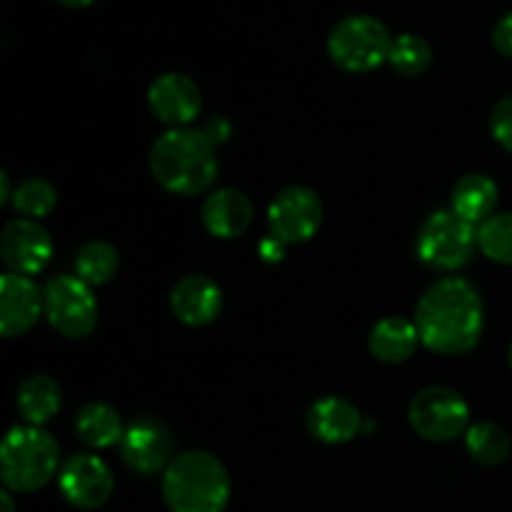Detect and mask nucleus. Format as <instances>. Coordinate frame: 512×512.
<instances>
[{
    "mask_svg": "<svg viewBox=\"0 0 512 512\" xmlns=\"http://www.w3.org/2000/svg\"><path fill=\"white\" fill-rule=\"evenodd\" d=\"M478 248L493 263L512 265V213H493L478 225Z\"/></svg>",
    "mask_w": 512,
    "mask_h": 512,
    "instance_id": "393cba45",
    "label": "nucleus"
},
{
    "mask_svg": "<svg viewBox=\"0 0 512 512\" xmlns=\"http://www.w3.org/2000/svg\"><path fill=\"white\" fill-rule=\"evenodd\" d=\"M60 403H63V390L48 375H30L18 390V410L25 423L43 428L45 423L58 415Z\"/></svg>",
    "mask_w": 512,
    "mask_h": 512,
    "instance_id": "aec40b11",
    "label": "nucleus"
},
{
    "mask_svg": "<svg viewBox=\"0 0 512 512\" xmlns=\"http://www.w3.org/2000/svg\"><path fill=\"white\" fill-rule=\"evenodd\" d=\"M58 203V193H55L53 185L43 178H28L25 183H20L13 190V200L10 205L15 208V213H20L23 218H43Z\"/></svg>",
    "mask_w": 512,
    "mask_h": 512,
    "instance_id": "a878e982",
    "label": "nucleus"
},
{
    "mask_svg": "<svg viewBox=\"0 0 512 512\" xmlns=\"http://www.w3.org/2000/svg\"><path fill=\"white\" fill-rule=\"evenodd\" d=\"M490 130H493V138L498 140L508 153H512V95L500 100L493 108V115H490Z\"/></svg>",
    "mask_w": 512,
    "mask_h": 512,
    "instance_id": "bb28decb",
    "label": "nucleus"
},
{
    "mask_svg": "<svg viewBox=\"0 0 512 512\" xmlns=\"http://www.w3.org/2000/svg\"><path fill=\"white\" fill-rule=\"evenodd\" d=\"M388 63L393 65V70H398L400 75H423L425 70L433 63V48L425 38L413 33H403L398 38H393V48H390Z\"/></svg>",
    "mask_w": 512,
    "mask_h": 512,
    "instance_id": "b1692460",
    "label": "nucleus"
},
{
    "mask_svg": "<svg viewBox=\"0 0 512 512\" xmlns=\"http://www.w3.org/2000/svg\"><path fill=\"white\" fill-rule=\"evenodd\" d=\"M305 423H308L310 435L325 445L350 443L363 430V418H360L358 408L345 398H338V395L315 400L310 405Z\"/></svg>",
    "mask_w": 512,
    "mask_h": 512,
    "instance_id": "dca6fc26",
    "label": "nucleus"
},
{
    "mask_svg": "<svg viewBox=\"0 0 512 512\" xmlns=\"http://www.w3.org/2000/svg\"><path fill=\"white\" fill-rule=\"evenodd\" d=\"M45 310V293L33 278L18 273H5L0 278V335L15 338L38 323Z\"/></svg>",
    "mask_w": 512,
    "mask_h": 512,
    "instance_id": "4468645a",
    "label": "nucleus"
},
{
    "mask_svg": "<svg viewBox=\"0 0 512 512\" xmlns=\"http://www.w3.org/2000/svg\"><path fill=\"white\" fill-rule=\"evenodd\" d=\"M173 450V433L168 425L155 418L135 420L130 428H125L123 440H120V458L138 475L165 473L175 460Z\"/></svg>",
    "mask_w": 512,
    "mask_h": 512,
    "instance_id": "9b49d317",
    "label": "nucleus"
},
{
    "mask_svg": "<svg viewBox=\"0 0 512 512\" xmlns=\"http://www.w3.org/2000/svg\"><path fill=\"white\" fill-rule=\"evenodd\" d=\"M420 343L418 325L410 323L408 318H398V315H390V318L380 320L373 330H370V353L380 360V363H405L410 355L415 353Z\"/></svg>",
    "mask_w": 512,
    "mask_h": 512,
    "instance_id": "a211bd4d",
    "label": "nucleus"
},
{
    "mask_svg": "<svg viewBox=\"0 0 512 512\" xmlns=\"http://www.w3.org/2000/svg\"><path fill=\"white\" fill-rule=\"evenodd\" d=\"M253 203L245 193L233 188L215 190L203 203V225L215 238H238L253 223Z\"/></svg>",
    "mask_w": 512,
    "mask_h": 512,
    "instance_id": "f3484780",
    "label": "nucleus"
},
{
    "mask_svg": "<svg viewBox=\"0 0 512 512\" xmlns=\"http://www.w3.org/2000/svg\"><path fill=\"white\" fill-rule=\"evenodd\" d=\"M0 258L10 273L38 275L53 258V238L38 220H10L0 233Z\"/></svg>",
    "mask_w": 512,
    "mask_h": 512,
    "instance_id": "f8f14e48",
    "label": "nucleus"
},
{
    "mask_svg": "<svg viewBox=\"0 0 512 512\" xmlns=\"http://www.w3.org/2000/svg\"><path fill=\"white\" fill-rule=\"evenodd\" d=\"M8 200H13V193H10V178L5 173H0V205H5Z\"/></svg>",
    "mask_w": 512,
    "mask_h": 512,
    "instance_id": "7c9ffc66",
    "label": "nucleus"
},
{
    "mask_svg": "<svg viewBox=\"0 0 512 512\" xmlns=\"http://www.w3.org/2000/svg\"><path fill=\"white\" fill-rule=\"evenodd\" d=\"M170 308L180 323L190 328L210 325L223 310V290L208 275H188L170 293Z\"/></svg>",
    "mask_w": 512,
    "mask_h": 512,
    "instance_id": "2eb2a0df",
    "label": "nucleus"
},
{
    "mask_svg": "<svg viewBox=\"0 0 512 512\" xmlns=\"http://www.w3.org/2000/svg\"><path fill=\"white\" fill-rule=\"evenodd\" d=\"M0 512H15V500L10 495V490H3L0 493Z\"/></svg>",
    "mask_w": 512,
    "mask_h": 512,
    "instance_id": "2f4dec72",
    "label": "nucleus"
},
{
    "mask_svg": "<svg viewBox=\"0 0 512 512\" xmlns=\"http://www.w3.org/2000/svg\"><path fill=\"white\" fill-rule=\"evenodd\" d=\"M270 235L285 245L305 243L323 225V200L305 185H290L280 190L268 208Z\"/></svg>",
    "mask_w": 512,
    "mask_h": 512,
    "instance_id": "1a4fd4ad",
    "label": "nucleus"
},
{
    "mask_svg": "<svg viewBox=\"0 0 512 512\" xmlns=\"http://www.w3.org/2000/svg\"><path fill=\"white\" fill-rule=\"evenodd\" d=\"M393 35L373 15H348L328 35V53L348 73H368L388 60Z\"/></svg>",
    "mask_w": 512,
    "mask_h": 512,
    "instance_id": "39448f33",
    "label": "nucleus"
},
{
    "mask_svg": "<svg viewBox=\"0 0 512 512\" xmlns=\"http://www.w3.org/2000/svg\"><path fill=\"white\" fill-rule=\"evenodd\" d=\"M150 173L170 193H205L218 178L215 145L198 128H170L150 148Z\"/></svg>",
    "mask_w": 512,
    "mask_h": 512,
    "instance_id": "f03ea898",
    "label": "nucleus"
},
{
    "mask_svg": "<svg viewBox=\"0 0 512 512\" xmlns=\"http://www.w3.org/2000/svg\"><path fill=\"white\" fill-rule=\"evenodd\" d=\"M60 470V448L50 433L35 425H18L0 445V478L10 493H35Z\"/></svg>",
    "mask_w": 512,
    "mask_h": 512,
    "instance_id": "20e7f679",
    "label": "nucleus"
},
{
    "mask_svg": "<svg viewBox=\"0 0 512 512\" xmlns=\"http://www.w3.org/2000/svg\"><path fill=\"white\" fill-rule=\"evenodd\" d=\"M510 365H512V345H510Z\"/></svg>",
    "mask_w": 512,
    "mask_h": 512,
    "instance_id": "72a5a7b5",
    "label": "nucleus"
},
{
    "mask_svg": "<svg viewBox=\"0 0 512 512\" xmlns=\"http://www.w3.org/2000/svg\"><path fill=\"white\" fill-rule=\"evenodd\" d=\"M120 268V255L105 240H90L75 255V275H78L83 283L93 285H105L115 278Z\"/></svg>",
    "mask_w": 512,
    "mask_h": 512,
    "instance_id": "5701e85b",
    "label": "nucleus"
},
{
    "mask_svg": "<svg viewBox=\"0 0 512 512\" xmlns=\"http://www.w3.org/2000/svg\"><path fill=\"white\" fill-rule=\"evenodd\" d=\"M163 498L170 512H223L230 503V475L208 450H188L163 473Z\"/></svg>",
    "mask_w": 512,
    "mask_h": 512,
    "instance_id": "7ed1b4c3",
    "label": "nucleus"
},
{
    "mask_svg": "<svg viewBox=\"0 0 512 512\" xmlns=\"http://www.w3.org/2000/svg\"><path fill=\"white\" fill-rule=\"evenodd\" d=\"M415 325L420 343L433 353H470L483 338V298L465 278H443L430 285L420 298Z\"/></svg>",
    "mask_w": 512,
    "mask_h": 512,
    "instance_id": "f257e3e1",
    "label": "nucleus"
},
{
    "mask_svg": "<svg viewBox=\"0 0 512 512\" xmlns=\"http://www.w3.org/2000/svg\"><path fill=\"white\" fill-rule=\"evenodd\" d=\"M493 45L500 55L512 58V13L500 18V23L493 30Z\"/></svg>",
    "mask_w": 512,
    "mask_h": 512,
    "instance_id": "cd10ccee",
    "label": "nucleus"
},
{
    "mask_svg": "<svg viewBox=\"0 0 512 512\" xmlns=\"http://www.w3.org/2000/svg\"><path fill=\"white\" fill-rule=\"evenodd\" d=\"M75 433L90 448H113L123 440L125 428L120 413L105 403H88L75 418Z\"/></svg>",
    "mask_w": 512,
    "mask_h": 512,
    "instance_id": "412c9836",
    "label": "nucleus"
},
{
    "mask_svg": "<svg viewBox=\"0 0 512 512\" xmlns=\"http://www.w3.org/2000/svg\"><path fill=\"white\" fill-rule=\"evenodd\" d=\"M465 448H468L470 458L475 463L485 465V468H495V465H503L510 458L512 440L508 430L500 428V425L478 423L465 433Z\"/></svg>",
    "mask_w": 512,
    "mask_h": 512,
    "instance_id": "4be33fe9",
    "label": "nucleus"
},
{
    "mask_svg": "<svg viewBox=\"0 0 512 512\" xmlns=\"http://www.w3.org/2000/svg\"><path fill=\"white\" fill-rule=\"evenodd\" d=\"M148 105L160 123L170 128H190L203 110V93L190 75L165 73L150 85Z\"/></svg>",
    "mask_w": 512,
    "mask_h": 512,
    "instance_id": "ddd939ff",
    "label": "nucleus"
},
{
    "mask_svg": "<svg viewBox=\"0 0 512 512\" xmlns=\"http://www.w3.org/2000/svg\"><path fill=\"white\" fill-rule=\"evenodd\" d=\"M58 485L63 498L73 508L98 510L110 500L115 490L113 470L98 455L78 453L60 465Z\"/></svg>",
    "mask_w": 512,
    "mask_h": 512,
    "instance_id": "9d476101",
    "label": "nucleus"
},
{
    "mask_svg": "<svg viewBox=\"0 0 512 512\" xmlns=\"http://www.w3.org/2000/svg\"><path fill=\"white\" fill-rule=\"evenodd\" d=\"M495 205H498V185L483 173L463 175L455 183L453 195H450V210L473 225L488 220L493 215Z\"/></svg>",
    "mask_w": 512,
    "mask_h": 512,
    "instance_id": "6ab92c4d",
    "label": "nucleus"
},
{
    "mask_svg": "<svg viewBox=\"0 0 512 512\" xmlns=\"http://www.w3.org/2000/svg\"><path fill=\"white\" fill-rule=\"evenodd\" d=\"M58 3L68 5V8H88V5H93L95 0H58Z\"/></svg>",
    "mask_w": 512,
    "mask_h": 512,
    "instance_id": "473e14b6",
    "label": "nucleus"
},
{
    "mask_svg": "<svg viewBox=\"0 0 512 512\" xmlns=\"http://www.w3.org/2000/svg\"><path fill=\"white\" fill-rule=\"evenodd\" d=\"M285 248H288V245H285L283 240H278L275 235H268V238L260 240L258 255L265 263H280V260L285 258Z\"/></svg>",
    "mask_w": 512,
    "mask_h": 512,
    "instance_id": "c756f323",
    "label": "nucleus"
},
{
    "mask_svg": "<svg viewBox=\"0 0 512 512\" xmlns=\"http://www.w3.org/2000/svg\"><path fill=\"white\" fill-rule=\"evenodd\" d=\"M478 248V228L453 210H438L418 233V258L433 270H458Z\"/></svg>",
    "mask_w": 512,
    "mask_h": 512,
    "instance_id": "423d86ee",
    "label": "nucleus"
},
{
    "mask_svg": "<svg viewBox=\"0 0 512 512\" xmlns=\"http://www.w3.org/2000/svg\"><path fill=\"white\" fill-rule=\"evenodd\" d=\"M45 318L65 338H88L98 323V303L78 275H58L45 285Z\"/></svg>",
    "mask_w": 512,
    "mask_h": 512,
    "instance_id": "6e6552de",
    "label": "nucleus"
},
{
    "mask_svg": "<svg viewBox=\"0 0 512 512\" xmlns=\"http://www.w3.org/2000/svg\"><path fill=\"white\" fill-rule=\"evenodd\" d=\"M200 130H203V133L208 135L210 143H213V145L225 143V140L230 138V133H233V128H230L228 118H223V115H215V118H210L208 123H205Z\"/></svg>",
    "mask_w": 512,
    "mask_h": 512,
    "instance_id": "c85d7f7f",
    "label": "nucleus"
},
{
    "mask_svg": "<svg viewBox=\"0 0 512 512\" xmlns=\"http://www.w3.org/2000/svg\"><path fill=\"white\" fill-rule=\"evenodd\" d=\"M410 425L430 443H450L468 430L470 408L460 393L445 385L420 390L410 403Z\"/></svg>",
    "mask_w": 512,
    "mask_h": 512,
    "instance_id": "0eeeda50",
    "label": "nucleus"
}]
</instances>
